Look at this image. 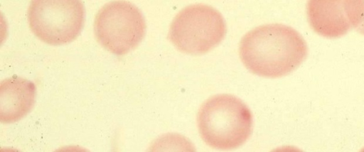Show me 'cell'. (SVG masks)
Wrapping results in <instances>:
<instances>
[{
	"label": "cell",
	"instance_id": "cell-1",
	"mask_svg": "<svg viewBox=\"0 0 364 152\" xmlns=\"http://www.w3.org/2000/svg\"><path fill=\"white\" fill-rule=\"evenodd\" d=\"M306 41L295 29L279 23L262 25L247 33L239 46L240 59L252 72L279 77L295 70L307 55Z\"/></svg>",
	"mask_w": 364,
	"mask_h": 152
},
{
	"label": "cell",
	"instance_id": "cell-2",
	"mask_svg": "<svg viewBox=\"0 0 364 152\" xmlns=\"http://www.w3.org/2000/svg\"><path fill=\"white\" fill-rule=\"evenodd\" d=\"M198 131L208 146L222 150L243 144L252 131V115L239 98L227 94L209 98L197 116Z\"/></svg>",
	"mask_w": 364,
	"mask_h": 152
},
{
	"label": "cell",
	"instance_id": "cell-3",
	"mask_svg": "<svg viewBox=\"0 0 364 152\" xmlns=\"http://www.w3.org/2000/svg\"><path fill=\"white\" fill-rule=\"evenodd\" d=\"M225 33V20L218 10L194 4L183 8L174 17L168 38L181 52L200 55L217 46Z\"/></svg>",
	"mask_w": 364,
	"mask_h": 152
},
{
	"label": "cell",
	"instance_id": "cell-4",
	"mask_svg": "<svg viewBox=\"0 0 364 152\" xmlns=\"http://www.w3.org/2000/svg\"><path fill=\"white\" fill-rule=\"evenodd\" d=\"M141 11L124 1H110L97 13L94 31L97 41L115 55H124L135 48L146 33Z\"/></svg>",
	"mask_w": 364,
	"mask_h": 152
},
{
	"label": "cell",
	"instance_id": "cell-5",
	"mask_svg": "<svg viewBox=\"0 0 364 152\" xmlns=\"http://www.w3.org/2000/svg\"><path fill=\"white\" fill-rule=\"evenodd\" d=\"M85 10L77 0H35L28 9V21L32 32L43 42L63 45L80 33Z\"/></svg>",
	"mask_w": 364,
	"mask_h": 152
},
{
	"label": "cell",
	"instance_id": "cell-6",
	"mask_svg": "<svg viewBox=\"0 0 364 152\" xmlns=\"http://www.w3.org/2000/svg\"><path fill=\"white\" fill-rule=\"evenodd\" d=\"M36 96L35 85L26 79L14 76L0 84V120L13 123L24 117L33 109Z\"/></svg>",
	"mask_w": 364,
	"mask_h": 152
},
{
	"label": "cell",
	"instance_id": "cell-7",
	"mask_svg": "<svg viewBox=\"0 0 364 152\" xmlns=\"http://www.w3.org/2000/svg\"><path fill=\"white\" fill-rule=\"evenodd\" d=\"M307 16L314 31L326 38L342 36L352 26L346 11L344 1H309L307 4Z\"/></svg>",
	"mask_w": 364,
	"mask_h": 152
},
{
	"label": "cell",
	"instance_id": "cell-8",
	"mask_svg": "<svg viewBox=\"0 0 364 152\" xmlns=\"http://www.w3.org/2000/svg\"><path fill=\"white\" fill-rule=\"evenodd\" d=\"M344 4L351 26L364 35V1L345 0Z\"/></svg>",
	"mask_w": 364,
	"mask_h": 152
}]
</instances>
